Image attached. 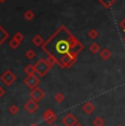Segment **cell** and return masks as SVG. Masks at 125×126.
<instances>
[{
    "mask_svg": "<svg viewBox=\"0 0 125 126\" xmlns=\"http://www.w3.org/2000/svg\"><path fill=\"white\" fill-rule=\"evenodd\" d=\"M41 47L61 68H69L76 63L77 56L83 50L85 46L66 26L62 25Z\"/></svg>",
    "mask_w": 125,
    "mask_h": 126,
    "instance_id": "1",
    "label": "cell"
},
{
    "mask_svg": "<svg viewBox=\"0 0 125 126\" xmlns=\"http://www.w3.org/2000/svg\"><path fill=\"white\" fill-rule=\"evenodd\" d=\"M34 67H35V72L38 75V77H44L45 75L52 69L53 65L49 64L47 59L41 58V59H38L37 62L35 63Z\"/></svg>",
    "mask_w": 125,
    "mask_h": 126,
    "instance_id": "2",
    "label": "cell"
},
{
    "mask_svg": "<svg viewBox=\"0 0 125 126\" xmlns=\"http://www.w3.org/2000/svg\"><path fill=\"white\" fill-rule=\"evenodd\" d=\"M0 80L3 82L6 86H11L16 80V75H13V72L10 69H8L0 76Z\"/></svg>",
    "mask_w": 125,
    "mask_h": 126,
    "instance_id": "3",
    "label": "cell"
},
{
    "mask_svg": "<svg viewBox=\"0 0 125 126\" xmlns=\"http://www.w3.org/2000/svg\"><path fill=\"white\" fill-rule=\"evenodd\" d=\"M24 84L26 87H28L29 89H31V90H33V89H35L37 87V84L40 83V78H38L37 76H35V74L33 75H28V77L24 79Z\"/></svg>",
    "mask_w": 125,
    "mask_h": 126,
    "instance_id": "4",
    "label": "cell"
},
{
    "mask_svg": "<svg viewBox=\"0 0 125 126\" xmlns=\"http://www.w3.org/2000/svg\"><path fill=\"white\" fill-rule=\"evenodd\" d=\"M62 122L65 126H76L78 124V121H77L76 116L74 114H71V113H68L67 115H65L62 117Z\"/></svg>",
    "mask_w": 125,
    "mask_h": 126,
    "instance_id": "5",
    "label": "cell"
},
{
    "mask_svg": "<svg viewBox=\"0 0 125 126\" xmlns=\"http://www.w3.org/2000/svg\"><path fill=\"white\" fill-rule=\"evenodd\" d=\"M30 96H31V99H33V100H35L36 102H38V101H41V100H42V99L45 96V92L43 91L42 89L38 88V87H36L35 89L31 90Z\"/></svg>",
    "mask_w": 125,
    "mask_h": 126,
    "instance_id": "6",
    "label": "cell"
},
{
    "mask_svg": "<svg viewBox=\"0 0 125 126\" xmlns=\"http://www.w3.org/2000/svg\"><path fill=\"white\" fill-rule=\"evenodd\" d=\"M43 118H44V121L47 123V124H54L55 122H56V114H55L54 112H53L50 109H47L46 111L44 112V114H43Z\"/></svg>",
    "mask_w": 125,
    "mask_h": 126,
    "instance_id": "7",
    "label": "cell"
},
{
    "mask_svg": "<svg viewBox=\"0 0 125 126\" xmlns=\"http://www.w3.org/2000/svg\"><path fill=\"white\" fill-rule=\"evenodd\" d=\"M24 109L28 111L29 113L33 114V113H35L37 111V109H38V102H36V101L33 100V99H30V100L26 101V103L24 104Z\"/></svg>",
    "mask_w": 125,
    "mask_h": 126,
    "instance_id": "8",
    "label": "cell"
},
{
    "mask_svg": "<svg viewBox=\"0 0 125 126\" xmlns=\"http://www.w3.org/2000/svg\"><path fill=\"white\" fill-rule=\"evenodd\" d=\"M81 110H82L83 112L86 113V114L90 115V114H92V113L94 112L95 106H94V104H93L92 102L88 101V102H85V103L82 104V106H81Z\"/></svg>",
    "mask_w": 125,
    "mask_h": 126,
    "instance_id": "9",
    "label": "cell"
},
{
    "mask_svg": "<svg viewBox=\"0 0 125 126\" xmlns=\"http://www.w3.org/2000/svg\"><path fill=\"white\" fill-rule=\"evenodd\" d=\"M111 56H112V52L109 49V48H103V49H101V52H100L101 59L109 60L110 58H111Z\"/></svg>",
    "mask_w": 125,
    "mask_h": 126,
    "instance_id": "10",
    "label": "cell"
},
{
    "mask_svg": "<svg viewBox=\"0 0 125 126\" xmlns=\"http://www.w3.org/2000/svg\"><path fill=\"white\" fill-rule=\"evenodd\" d=\"M8 37H9V33L0 25V46L8 40Z\"/></svg>",
    "mask_w": 125,
    "mask_h": 126,
    "instance_id": "11",
    "label": "cell"
},
{
    "mask_svg": "<svg viewBox=\"0 0 125 126\" xmlns=\"http://www.w3.org/2000/svg\"><path fill=\"white\" fill-rule=\"evenodd\" d=\"M32 42H33V44H34L35 46H42L43 44H44L45 41L43 40V37L40 34H36L34 37L32 38Z\"/></svg>",
    "mask_w": 125,
    "mask_h": 126,
    "instance_id": "12",
    "label": "cell"
},
{
    "mask_svg": "<svg viewBox=\"0 0 125 126\" xmlns=\"http://www.w3.org/2000/svg\"><path fill=\"white\" fill-rule=\"evenodd\" d=\"M89 50L92 54H98V53L101 52V47L98 43H91L90 46H89Z\"/></svg>",
    "mask_w": 125,
    "mask_h": 126,
    "instance_id": "13",
    "label": "cell"
},
{
    "mask_svg": "<svg viewBox=\"0 0 125 126\" xmlns=\"http://www.w3.org/2000/svg\"><path fill=\"white\" fill-rule=\"evenodd\" d=\"M98 1H99L101 4H103V7H104V8L109 9L110 7H111L112 4L116 1V0H98Z\"/></svg>",
    "mask_w": 125,
    "mask_h": 126,
    "instance_id": "14",
    "label": "cell"
},
{
    "mask_svg": "<svg viewBox=\"0 0 125 126\" xmlns=\"http://www.w3.org/2000/svg\"><path fill=\"white\" fill-rule=\"evenodd\" d=\"M54 100H55V102L56 103H62V102H64L65 101V95L62 93V92H58V93L55 94Z\"/></svg>",
    "mask_w": 125,
    "mask_h": 126,
    "instance_id": "15",
    "label": "cell"
},
{
    "mask_svg": "<svg viewBox=\"0 0 125 126\" xmlns=\"http://www.w3.org/2000/svg\"><path fill=\"white\" fill-rule=\"evenodd\" d=\"M104 124H105L104 120L102 117H100V116H98V117H95L93 120V126H104Z\"/></svg>",
    "mask_w": 125,
    "mask_h": 126,
    "instance_id": "16",
    "label": "cell"
},
{
    "mask_svg": "<svg viewBox=\"0 0 125 126\" xmlns=\"http://www.w3.org/2000/svg\"><path fill=\"white\" fill-rule=\"evenodd\" d=\"M8 112L10 113L11 115L18 114V113H19V108H18V105H16V104H12V105H10V106H9V109H8Z\"/></svg>",
    "mask_w": 125,
    "mask_h": 126,
    "instance_id": "17",
    "label": "cell"
},
{
    "mask_svg": "<svg viewBox=\"0 0 125 126\" xmlns=\"http://www.w3.org/2000/svg\"><path fill=\"white\" fill-rule=\"evenodd\" d=\"M24 18H25V20H28V21H31L33 18L35 16V14H34V12H33L32 10H26L25 12H24Z\"/></svg>",
    "mask_w": 125,
    "mask_h": 126,
    "instance_id": "18",
    "label": "cell"
},
{
    "mask_svg": "<svg viewBox=\"0 0 125 126\" xmlns=\"http://www.w3.org/2000/svg\"><path fill=\"white\" fill-rule=\"evenodd\" d=\"M24 71L26 75H33L35 74V67L34 65H28V66L24 68Z\"/></svg>",
    "mask_w": 125,
    "mask_h": 126,
    "instance_id": "19",
    "label": "cell"
},
{
    "mask_svg": "<svg viewBox=\"0 0 125 126\" xmlns=\"http://www.w3.org/2000/svg\"><path fill=\"white\" fill-rule=\"evenodd\" d=\"M98 36H99V33H98L97 30H94V29H91V30H89V32H88V37L89 38H92V40H94V38H97Z\"/></svg>",
    "mask_w": 125,
    "mask_h": 126,
    "instance_id": "20",
    "label": "cell"
},
{
    "mask_svg": "<svg viewBox=\"0 0 125 126\" xmlns=\"http://www.w3.org/2000/svg\"><path fill=\"white\" fill-rule=\"evenodd\" d=\"M20 45H21V42L14 40V38H12V40L9 42V46H10L11 48H13V49H16V48H19V46H20Z\"/></svg>",
    "mask_w": 125,
    "mask_h": 126,
    "instance_id": "21",
    "label": "cell"
},
{
    "mask_svg": "<svg viewBox=\"0 0 125 126\" xmlns=\"http://www.w3.org/2000/svg\"><path fill=\"white\" fill-rule=\"evenodd\" d=\"M35 56H36V54H35V52L33 49H29V50H26V53H25V57L28 58V59H33Z\"/></svg>",
    "mask_w": 125,
    "mask_h": 126,
    "instance_id": "22",
    "label": "cell"
},
{
    "mask_svg": "<svg viewBox=\"0 0 125 126\" xmlns=\"http://www.w3.org/2000/svg\"><path fill=\"white\" fill-rule=\"evenodd\" d=\"M12 38H14V40H16V41H19V42H22L23 38H24V35H23L21 32H16V34L13 35Z\"/></svg>",
    "mask_w": 125,
    "mask_h": 126,
    "instance_id": "23",
    "label": "cell"
},
{
    "mask_svg": "<svg viewBox=\"0 0 125 126\" xmlns=\"http://www.w3.org/2000/svg\"><path fill=\"white\" fill-rule=\"evenodd\" d=\"M120 26H121V29L125 32V18L121 21V22H120Z\"/></svg>",
    "mask_w": 125,
    "mask_h": 126,
    "instance_id": "24",
    "label": "cell"
},
{
    "mask_svg": "<svg viewBox=\"0 0 125 126\" xmlns=\"http://www.w3.org/2000/svg\"><path fill=\"white\" fill-rule=\"evenodd\" d=\"M3 95H4V89L0 86V98H2Z\"/></svg>",
    "mask_w": 125,
    "mask_h": 126,
    "instance_id": "25",
    "label": "cell"
},
{
    "mask_svg": "<svg viewBox=\"0 0 125 126\" xmlns=\"http://www.w3.org/2000/svg\"><path fill=\"white\" fill-rule=\"evenodd\" d=\"M7 0H0V2H1V3H3V2H6Z\"/></svg>",
    "mask_w": 125,
    "mask_h": 126,
    "instance_id": "26",
    "label": "cell"
},
{
    "mask_svg": "<svg viewBox=\"0 0 125 126\" xmlns=\"http://www.w3.org/2000/svg\"><path fill=\"white\" fill-rule=\"evenodd\" d=\"M76 126H82V125H81V124H79V123H78V124H77Z\"/></svg>",
    "mask_w": 125,
    "mask_h": 126,
    "instance_id": "27",
    "label": "cell"
},
{
    "mask_svg": "<svg viewBox=\"0 0 125 126\" xmlns=\"http://www.w3.org/2000/svg\"><path fill=\"white\" fill-rule=\"evenodd\" d=\"M30 126H38V125H36V124H33V125H30Z\"/></svg>",
    "mask_w": 125,
    "mask_h": 126,
    "instance_id": "28",
    "label": "cell"
},
{
    "mask_svg": "<svg viewBox=\"0 0 125 126\" xmlns=\"http://www.w3.org/2000/svg\"><path fill=\"white\" fill-rule=\"evenodd\" d=\"M123 41H124V43H125V36H124V38H123Z\"/></svg>",
    "mask_w": 125,
    "mask_h": 126,
    "instance_id": "29",
    "label": "cell"
},
{
    "mask_svg": "<svg viewBox=\"0 0 125 126\" xmlns=\"http://www.w3.org/2000/svg\"><path fill=\"white\" fill-rule=\"evenodd\" d=\"M52 126H58V125H52Z\"/></svg>",
    "mask_w": 125,
    "mask_h": 126,
    "instance_id": "30",
    "label": "cell"
},
{
    "mask_svg": "<svg viewBox=\"0 0 125 126\" xmlns=\"http://www.w3.org/2000/svg\"><path fill=\"white\" fill-rule=\"evenodd\" d=\"M117 126H121V125H117Z\"/></svg>",
    "mask_w": 125,
    "mask_h": 126,
    "instance_id": "31",
    "label": "cell"
}]
</instances>
